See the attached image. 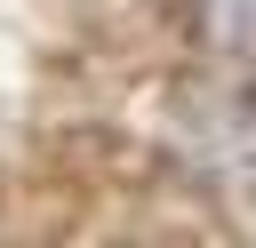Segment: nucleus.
<instances>
[{
	"mask_svg": "<svg viewBox=\"0 0 256 248\" xmlns=\"http://www.w3.org/2000/svg\"><path fill=\"white\" fill-rule=\"evenodd\" d=\"M200 40L208 56L256 72V0H200Z\"/></svg>",
	"mask_w": 256,
	"mask_h": 248,
	"instance_id": "obj_2",
	"label": "nucleus"
},
{
	"mask_svg": "<svg viewBox=\"0 0 256 248\" xmlns=\"http://www.w3.org/2000/svg\"><path fill=\"white\" fill-rule=\"evenodd\" d=\"M192 136L216 176L256 184V88H208L192 96Z\"/></svg>",
	"mask_w": 256,
	"mask_h": 248,
	"instance_id": "obj_1",
	"label": "nucleus"
}]
</instances>
